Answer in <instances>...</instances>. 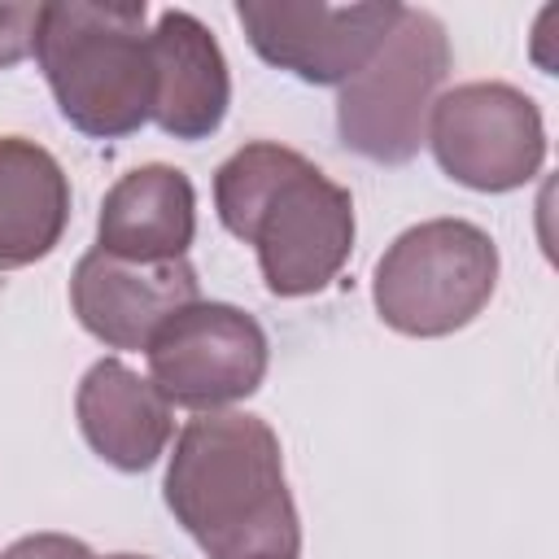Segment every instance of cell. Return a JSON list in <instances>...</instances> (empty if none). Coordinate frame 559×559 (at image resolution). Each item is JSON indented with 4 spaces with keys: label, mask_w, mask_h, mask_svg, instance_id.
Segmentation results:
<instances>
[{
    "label": "cell",
    "mask_w": 559,
    "mask_h": 559,
    "mask_svg": "<svg viewBox=\"0 0 559 559\" xmlns=\"http://www.w3.org/2000/svg\"><path fill=\"white\" fill-rule=\"evenodd\" d=\"M166 511L205 559H297L301 520L275 428L249 411H205L175 437Z\"/></svg>",
    "instance_id": "obj_1"
},
{
    "label": "cell",
    "mask_w": 559,
    "mask_h": 559,
    "mask_svg": "<svg viewBox=\"0 0 559 559\" xmlns=\"http://www.w3.org/2000/svg\"><path fill=\"white\" fill-rule=\"evenodd\" d=\"M218 223L253 245L271 297L323 293L354 249V197L306 153L253 140L214 170Z\"/></svg>",
    "instance_id": "obj_2"
},
{
    "label": "cell",
    "mask_w": 559,
    "mask_h": 559,
    "mask_svg": "<svg viewBox=\"0 0 559 559\" xmlns=\"http://www.w3.org/2000/svg\"><path fill=\"white\" fill-rule=\"evenodd\" d=\"M35 61L61 118L92 140H122L153 122L148 9L52 0L39 9Z\"/></svg>",
    "instance_id": "obj_3"
},
{
    "label": "cell",
    "mask_w": 559,
    "mask_h": 559,
    "mask_svg": "<svg viewBox=\"0 0 559 559\" xmlns=\"http://www.w3.org/2000/svg\"><path fill=\"white\" fill-rule=\"evenodd\" d=\"M498 288V245L467 218H424L376 262L371 306L402 336H450L467 328Z\"/></svg>",
    "instance_id": "obj_4"
},
{
    "label": "cell",
    "mask_w": 559,
    "mask_h": 559,
    "mask_svg": "<svg viewBox=\"0 0 559 559\" xmlns=\"http://www.w3.org/2000/svg\"><path fill=\"white\" fill-rule=\"evenodd\" d=\"M445 22L428 9H402L376 57L341 83L336 135L349 153L376 166H406L428 140V114L450 74Z\"/></svg>",
    "instance_id": "obj_5"
},
{
    "label": "cell",
    "mask_w": 559,
    "mask_h": 559,
    "mask_svg": "<svg viewBox=\"0 0 559 559\" xmlns=\"http://www.w3.org/2000/svg\"><path fill=\"white\" fill-rule=\"evenodd\" d=\"M445 179L472 192H515L546 162V122L528 92L502 79H472L432 100L424 140Z\"/></svg>",
    "instance_id": "obj_6"
},
{
    "label": "cell",
    "mask_w": 559,
    "mask_h": 559,
    "mask_svg": "<svg viewBox=\"0 0 559 559\" xmlns=\"http://www.w3.org/2000/svg\"><path fill=\"white\" fill-rule=\"evenodd\" d=\"M144 358L148 380L170 406L205 415L262 389L271 345L249 310L231 301H192L153 332Z\"/></svg>",
    "instance_id": "obj_7"
},
{
    "label": "cell",
    "mask_w": 559,
    "mask_h": 559,
    "mask_svg": "<svg viewBox=\"0 0 559 559\" xmlns=\"http://www.w3.org/2000/svg\"><path fill=\"white\" fill-rule=\"evenodd\" d=\"M402 9L397 0H236V22L266 66L310 87H341L376 57Z\"/></svg>",
    "instance_id": "obj_8"
},
{
    "label": "cell",
    "mask_w": 559,
    "mask_h": 559,
    "mask_svg": "<svg viewBox=\"0 0 559 559\" xmlns=\"http://www.w3.org/2000/svg\"><path fill=\"white\" fill-rule=\"evenodd\" d=\"M192 301H201V284L188 258L135 262L87 249L70 275L74 319L109 349H144L153 332Z\"/></svg>",
    "instance_id": "obj_9"
},
{
    "label": "cell",
    "mask_w": 559,
    "mask_h": 559,
    "mask_svg": "<svg viewBox=\"0 0 559 559\" xmlns=\"http://www.w3.org/2000/svg\"><path fill=\"white\" fill-rule=\"evenodd\" d=\"M153 127L170 140H210L231 105V74L214 31L188 9H162L148 31Z\"/></svg>",
    "instance_id": "obj_10"
},
{
    "label": "cell",
    "mask_w": 559,
    "mask_h": 559,
    "mask_svg": "<svg viewBox=\"0 0 559 559\" xmlns=\"http://www.w3.org/2000/svg\"><path fill=\"white\" fill-rule=\"evenodd\" d=\"M74 419L87 450L114 472H148L175 432L170 402L122 358H96L74 389Z\"/></svg>",
    "instance_id": "obj_11"
},
{
    "label": "cell",
    "mask_w": 559,
    "mask_h": 559,
    "mask_svg": "<svg viewBox=\"0 0 559 559\" xmlns=\"http://www.w3.org/2000/svg\"><path fill=\"white\" fill-rule=\"evenodd\" d=\"M197 236V188L179 166L148 162L127 170L105 197L96 214V249L135 258V262H166L188 258Z\"/></svg>",
    "instance_id": "obj_12"
},
{
    "label": "cell",
    "mask_w": 559,
    "mask_h": 559,
    "mask_svg": "<svg viewBox=\"0 0 559 559\" xmlns=\"http://www.w3.org/2000/svg\"><path fill=\"white\" fill-rule=\"evenodd\" d=\"M70 223V175L26 140L0 135V271H22L48 258Z\"/></svg>",
    "instance_id": "obj_13"
},
{
    "label": "cell",
    "mask_w": 559,
    "mask_h": 559,
    "mask_svg": "<svg viewBox=\"0 0 559 559\" xmlns=\"http://www.w3.org/2000/svg\"><path fill=\"white\" fill-rule=\"evenodd\" d=\"M39 9L44 4H26V0H4L0 4V70H13L17 61H26L35 52Z\"/></svg>",
    "instance_id": "obj_14"
},
{
    "label": "cell",
    "mask_w": 559,
    "mask_h": 559,
    "mask_svg": "<svg viewBox=\"0 0 559 559\" xmlns=\"http://www.w3.org/2000/svg\"><path fill=\"white\" fill-rule=\"evenodd\" d=\"M0 559H96V555L70 533H31L17 537Z\"/></svg>",
    "instance_id": "obj_15"
},
{
    "label": "cell",
    "mask_w": 559,
    "mask_h": 559,
    "mask_svg": "<svg viewBox=\"0 0 559 559\" xmlns=\"http://www.w3.org/2000/svg\"><path fill=\"white\" fill-rule=\"evenodd\" d=\"M96 559H148V555H131V550H118V555H96Z\"/></svg>",
    "instance_id": "obj_16"
}]
</instances>
